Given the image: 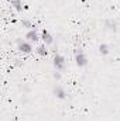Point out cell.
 Instances as JSON below:
<instances>
[{
  "mask_svg": "<svg viewBox=\"0 0 120 121\" xmlns=\"http://www.w3.org/2000/svg\"><path fill=\"white\" fill-rule=\"evenodd\" d=\"M37 52L41 55V56H44V55H47V49H45V47L44 45H41V47H38L37 48Z\"/></svg>",
  "mask_w": 120,
  "mask_h": 121,
  "instance_id": "9",
  "label": "cell"
},
{
  "mask_svg": "<svg viewBox=\"0 0 120 121\" xmlns=\"http://www.w3.org/2000/svg\"><path fill=\"white\" fill-rule=\"evenodd\" d=\"M54 66L57 68V70H62L65 68V59H64V56L55 55V58H54Z\"/></svg>",
  "mask_w": 120,
  "mask_h": 121,
  "instance_id": "2",
  "label": "cell"
},
{
  "mask_svg": "<svg viewBox=\"0 0 120 121\" xmlns=\"http://www.w3.org/2000/svg\"><path fill=\"white\" fill-rule=\"evenodd\" d=\"M99 51H100V54L106 55V54H109V47H107L106 44H102V45L99 47Z\"/></svg>",
  "mask_w": 120,
  "mask_h": 121,
  "instance_id": "7",
  "label": "cell"
},
{
  "mask_svg": "<svg viewBox=\"0 0 120 121\" xmlns=\"http://www.w3.org/2000/svg\"><path fill=\"white\" fill-rule=\"evenodd\" d=\"M55 96L60 97V99H65V90H64L61 86H57V87H55Z\"/></svg>",
  "mask_w": 120,
  "mask_h": 121,
  "instance_id": "5",
  "label": "cell"
},
{
  "mask_svg": "<svg viewBox=\"0 0 120 121\" xmlns=\"http://www.w3.org/2000/svg\"><path fill=\"white\" fill-rule=\"evenodd\" d=\"M42 39H44V42L45 44H52V37L48 34V31H42Z\"/></svg>",
  "mask_w": 120,
  "mask_h": 121,
  "instance_id": "4",
  "label": "cell"
},
{
  "mask_svg": "<svg viewBox=\"0 0 120 121\" xmlns=\"http://www.w3.org/2000/svg\"><path fill=\"white\" fill-rule=\"evenodd\" d=\"M27 38H28L30 41H37V39H38V34H37L35 31H28V32H27Z\"/></svg>",
  "mask_w": 120,
  "mask_h": 121,
  "instance_id": "6",
  "label": "cell"
},
{
  "mask_svg": "<svg viewBox=\"0 0 120 121\" xmlns=\"http://www.w3.org/2000/svg\"><path fill=\"white\" fill-rule=\"evenodd\" d=\"M11 4H13V6H14V9H16V10H18V11L23 9V6H21V1H20V0H11Z\"/></svg>",
  "mask_w": 120,
  "mask_h": 121,
  "instance_id": "8",
  "label": "cell"
},
{
  "mask_svg": "<svg viewBox=\"0 0 120 121\" xmlns=\"http://www.w3.org/2000/svg\"><path fill=\"white\" fill-rule=\"evenodd\" d=\"M75 60H76V65H78V66H85V65L88 63L86 56L83 55V52H82V51H79V52H76V54H75Z\"/></svg>",
  "mask_w": 120,
  "mask_h": 121,
  "instance_id": "1",
  "label": "cell"
},
{
  "mask_svg": "<svg viewBox=\"0 0 120 121\" xmlns=\"http://www.w3.org/2000/svg\"><path fill=\"white\" fill-rule=\"evenodd\" d=\"M18 49H20L21 52H26V54H28V52H31L32 47H31L28 42H18Z\"/></svg>",
  "mask_w": 120,
  "mask_h": 121,
  "instance_id": "3",
  "label": "cell"
}]
</instances>
